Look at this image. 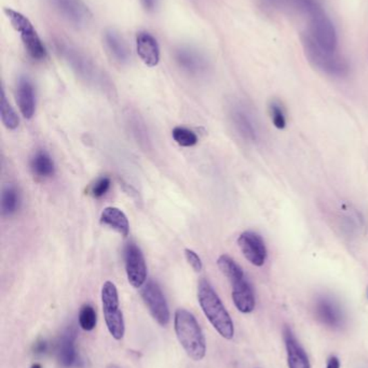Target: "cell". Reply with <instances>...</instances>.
Instances as JSON below:
<instances>
[{"instance_id":"19","label":"cell","mask_w":368,"mask_h":368,"mask_svg":"<svg viewBox=\"0 0 368 368\" xmlns=\"http://www.w3.org/2000/svg\"><path fill=\"white\" fill-rule=\"evenodd\" d=\"M104 45L111 59L119 64H126L130 59V50L124 38L114 30H107L104 34Z\"/></svg>"},{"instance_id":"27","label":"cell","mask_w":368,"mask_h":368,"mask_svg":"<svg viewBox=\"0 0 368 368\" xmlns=\"http://www.w3.org/2000/svg\"><path fill=\"white\" fill-rule=\"evenodd\" d=\"M269 113L272 123L275 127L283 130L287 126V113L281 101L272 99L269 103Z\"/></svg>"},{"instance_id":"9","label":"cell","mask_w":368,"mask_h":368,"mask_svg":"<svg viewBox=\"0 0 368 368\" xmlns=\"http://www.w3.org/2000/svg\"><path fill=\"white\" fill-rule=\"evenodd\" d=\"M142 298L148 308L149 312L161 327H166L170 322V310L164 292L158 283L149 280L142 287Z\"/></svg>"},{"instance_id":"14","label":"cell","mask_w":368,"mask_h":368,"mask_svg":"<svg viewBox=\"0 0 368 368\" xmlns=\"http://www.w3.org/2000/svg\"><path fill=\"white\" fill-rule=\"evenodd\" d=\"M318 319L331 329H339L344 324V314L340 307L329 297H321L316 305Z\"/></svg>"},{"instance_id":"1","label":"cell","mask_w":368,"mask_h":368,"mask_svg":"<svg viewBox=\"0 0 368 368\" xmlns=\"http://www.w3.org/2000/svg\"><path fill=\"white\" fill-rule=\"evenodd\" d=\"M198 300L203 314L218 334L228 340L233 339L235 336L233 319L208 280L202 279L199 283Z\"/></svg>"},{"instance_id":"31","label":"cell","mask_w":368,"mask_h":368,"mask_svg":"<svg viewBox=\"0 0 368 368\" xmlns=\"http://www.w3.org/2000/svg\"><path fill=\"white\" fill-rule=\"evenodd\" d=\"M327 368H340V362L337 356H331L327 361Z\"/></svg>"},{"instance_id":"13","label":"cell","mask_w":368,"mask_h":368,"mask_svg":"<svg viewBox=\"0 0 368 368\" xmlns=\"http://www.w3.org/2000/svg\"><path fill=\"white\" fill-rule=\"evenodd\" d=\"M174 57L182 70L191 76H199L208 69V61L204 55L193 48H178L174 53Z\"/></svg>"},{"instance_id":"25","label":"cell","mask_w":368,"mask_h":368,"mask_svg":"<svg viewBox=\"0 0 368 368\" xmlns=\"http://www.w3.org/2000/svg\"><path fill=\"white\" fill-rule=\"evenodd\" d=\"M172 137L175 140V143L181 147H193L198 143V136L195 135L193 130L181 127V126L172 130Z\"/></svg>"},{"instance_id":"23","label":"cell","mask_w":368,"mask_h":368,"mask_svg":"<svg viewBox=\"0 0 368 368\" xmlns=\"http://www.w3.org/2000/svg\"><path fill=\"white\" fill-rule=\"evenodd\" d=\"M21 197L18 187L13 184H7L1 193V212L3 216H11L18 212Z\"/></svg>"},{"instance_id":"5","label":"cell","mask_w":368,"mask_h":368,"mask_svg":"<svg viewBox=\"0 0 368 368\" xmlns=\"http://www.w3.org/2000/svg\"><path fill=\"white\" fill-rule=\"evenodd\" d=\"M302 41L307 59L318 70L335 78H344L349 74L350 66L348 61L338 52L322 49L308 34L302 36Z\"/></svg>"},{"instance_id":"18","label":"cell","mask_w":368,"mask_h":368,"mask_svg":"<svg viewBox=\"0 0 368 368\" xmlns=\"http://www.w3.org/2000/svg\"><path fill=\"white\" fill-rule=\"evenodd\" d=\"M233 125L240 135L249 141H256L258 138V126L250 112L243 106H235L231 112Z\"/></svg>"},{"instance_id":"4","label":"cell","mask_w":368,"mask_h":368,"mask_svg":"<svg viewBox=\"0 0 368 368\" xmlns=\"http://www.w3.org/2000/svg\"><path fill=\"white\" fill-rule=\"evenodd\" d=\"M55 49L57 53L64 59L68 66L72 69V72L86 83L106 89L107 80L104 74L80 50L62 40L55 41Z\"/></svg>"},{"instance_id":"33","label":"cell","mask_w":368,"mask_h":368,"mask_svg":"<svg viewBox=\"0 0 368 368\" xmlns=\"http://www.w3.org/2000/svg\"><path fill=\"white\" fill-rule=\"evenodd\" d=\"M30 368H42V367L39 363H35V364H32V367Z\"/></svg>"},{"instance_id":"21","label":"cell","mask_w":368,"mask_h":368,"mask_svg":"<svg viewBox=\"0 0 368 368\" xmlns=\"http://www.w3.org/2000/svg\"><path fill=\"white\" fill-rule=\"evenodd\" d=\"M30 170L36 177L50 178L55 174V165L52 157L43 150L37 151L30 160Z\"/></svg>"},{"instance_id":"20","label":"cell","mask_w":368,"mask_h":368,"mask_svg":"<svg viewBox=\"0 0 368 368\" xmlns=\"http://www.w3.org/2000/svg\"><path fill=\"white\" fill-rule=\"evenodd\" d=\"M101 223L108 226L124 237L129 235V220L124 212L117 207H107L101 212Z\"/></svg>"},{"instance_id":"3","label":"cell","mask_w":368,"mask_h":368,"mask_svg":"<svg viewBox=\"0 0 368 368\" xmlns=\"http://www.w3.org/2000/svg\"><path fill=\"white\" fill-rule=\"evenodd\" d=\"M217 265L220 272L226 276L233 287V300L237 309L242 314H250L255 309L254 291L249 280L245 277L241 266L230 258L222 254L218 258Z\"/></svg>"},{"instance_id":"16","label":"cell","mask_w":368,"mask_h":368,"mask_svg":"<svg viewBox=\"0 0 368 368\" xmlns=\"http://www.w3.org/2000/svg\"><path fill=\"white\" fill-rule=\"evenodd\" d=\"M17 103H18L22 116L26 120H30L35 114L36 96L34 85L30 79L26 76H22L19 80L18 86H17Z\"/></svg>"},{"instance_id":"7","label":"cell","mask_w":368,"mask_h":368,"mask_svg":"<svg viewBox=\"0 0 368 368\" xmlns=\"http://www.w3.org/2000/svg\"><path fill=\"white\" fill-rule=\"evenodd\" d=\"M101 306L109 334L116 340H122L126 331L124 314L120 309L119 295L114 283L106 281L101 287Z\"/></svg>"},{"instance_id":"12","label":"cell","mask_w":368,"mask_h":368,"mask_svg":"<svg viewBox=\"0 0 368 368\" xmlns=\"http://www.w3.org/2000/svg\"><path fill=\"white\" fill-rule=\"evenodd\" d=\"M238 245L244 258L251 264L258 267L264 265L267 260V248L260 234L252 231L244 232L239 236Z\"/></svg>"},{"instance_id":"11","label":"cell","mask_w":368,"mask_h":368,"mask_svg":"<svg viewBox=\"0 0 368 368\" xmlns=\"http://www.w3.org/2000/svg\"><path fill=\"white\" fill-rule=\"evenodd\" d=\"M57 12L77 28H87L92 13L82 0H50Z\"/></svg>"},{"instance_id":"30","label":"cell","mask_w":368,"mask_h":368,"mask_svg":"<svg viewBox=\"0 0 368 368\" xmlns=\"http://www.w3.org/2000/svg\"><path fill=\"white\" fill-rule=\"evenodd\" d=\"M185 256L186 260L189 263V265L193 268V270L197 272V273H200L203 268V263L200 256L195 251L191 250V249H186Z\"/></svg>"},{"instance_id":"6","label":"cell","mask_w":368,"mask_h":368,"mask_svg":"<svg viewBox=\"0 0 368 368\" xmlns=\"http://www.w3.org/2000/svg\"><path fill=\"white\" fill-rule=\"evenodd\" d=\"M3 11L13 28L20 32L21 40L28 57L34 61H43L47 57V49L28 17L11 8H5Z\"/></svg>"},{"instance_id":"22","label":"cell","mask_w":368,"mask_h":368,"mask_svg":"<svg viewBox=\"0 0 368 368\" xmlns=\"http://www.w3.org/2000/svg\"><path fill=\"white\" fill-rule=\"evenodd\" d=\"M75 338H76L75 333L68 331L66 334L63 335L62 338L59 340V347H57V356H59V362L66 367H70L77 362Z\"/></svg>"},{"instance_id":"24","label":"cell","mask_w":368,"mask_h":368,"mask_svg":"<svg viewBox=\"0 0 368 368\" xmlns=\"http://www.w3.org/2000/svg\"><path fill=\"white\" fill-rule=\"evenodd\" d=\"M0 114L3 125L8 130H13L18 128L20 124V118L15 112L14 109L11 107L10 103L8 101L5 95V91H1V107H0Z\"/></svg>"},{"instance_id":"26","label":"cell","mask_w":368,"mask_h":368,"mask_svg":"<svg viewBox=\"0 0 368 368\" xmlns=\"http://www.w3.org/2000/svg\"><path fill=\"white\" fill-rule=\"evenodd\" d=\"M79 325L84 331H91L97 323V311L91 305H84L79 311Z\"/></svg>"},{"instance_id":"2","label":"cell","mask_w":368,"mask_h":368,"mask_svg":"<svg viewBox=\"0 0 368 368\" xmlns=\"http://www.w3.org/2000/svg\"><path fill=\"white\" fill-rule=\"evenodd\" d=\"M174 329L187 356L195 362L203 360L206 354V341L195 316L186 309L176 310Z\"/></svg>"},{"instance_id":"32","label":"cell","mask_w":368,"mask_h":368,"mask_svg":"<svg viewBox=\"0 0 368 368\" xmlns=\"http://www.w3.org/2000/svg\"><path fill=\"white\" fill-rule=\"evenodd\" d=\"M142 3L146 10L151 11L156 7L157 0H142Z\"/></svg>"},{"instance_id":"28","label":"cell","mask_w":368,"mask_h":368,"mask_svg":"<svg viewBox=\"0 0 368 368\" xmlns=\"http://www.w3.org/2000/svg\"><path fill=\"white\" fill-rule=\"evenodd\" d=\"M111 181L108 177H101L90 187L89 194L94 198H101L107 194L110 189Z\"/></svg>"},{"instance_id":"10","label":"cell","mask_w":368,"mask_h":368,"mask_svg":"<svg viewBox=\"0 0 368 368\" xmlns=\"http://www.w3.org/2000/svg\"><path fill=\"white\" fill-rule=\"evenodd\" d=\"M124 264L130 285L139 289L146 283L147 265L139 245L129 243L124 248Z\"/></svg>"},{"instance_id":"17","label":"cell","mask_w":368,"mask_h":368,"mask_svg":"<svg viewBox=\"0 0 368 368\" xmlns=\"http://www.w3.org/2000/svg\"><path fill=\"white\" fill-rule=\"evenodd\" d=\"M283 334H284L285 347H287L289 368H311L309 358L295 337L292 329L285 327Z\"/></svg>"},{"instance_id":"29","label":"cell","mask_w":368,"mask_h":368,"mask_svg":"<svg viewBox=\"0 0 368 368\" xmlns=\"http://www.w3.org/2000/svg\"><path fill=\"white\" fill-rule=\"evenodd\" d=\"M264 7L272 10H285L291 9L293 10L294 0H260Z\"/></svg>"},{"instance_id":"8","label":"cell","mask_w":368,"mask_h":368,"mask_svg":"<svg viewBox=\"0 0 368 368\" xmlns=\"http://www.w3.org/2000/svg\"><path fill=\"white\" fill-rule=\"evenodd\" d=\"M307 34L322 49L338 52V34L336 28L323 9L309 17V30Z\"/></svg>"},{"instance_id":"15","label":"cell","mask_w":368,"mask_h":368,"mask_svg":"<svg viewBox=\"0 0 368 368\" xmlns=\"http://www.w3.org/2000/svg\"><path fill=\"white\" fill-rule=\"evenodd\" d=\"M136 51L144 64L148 67H156L160 61V49L158 41L153 34L141 32L136 36Z\"/></svg>"}]
</instances>
